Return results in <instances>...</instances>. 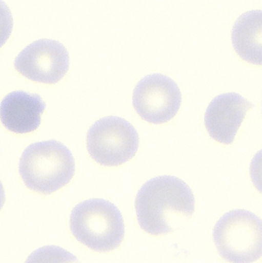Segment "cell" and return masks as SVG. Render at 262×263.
Instances as JSON below:
<instances>
[{
    "instance_id": "1",
    "label": "cell",
    "mask_w": 262,
    "mask_h": 263,
    "mask_svg": "<svg viewBox=\"0 0 262 263\" xmlns=\"http://www.w3.org/2000/svg\"><path fill=\"white\" fill-rule=\"evenodd\" d=\"M195 197L190 187L175 176H163L148 181L135 199L140 227L153 236L173 231L179 218L190 217L195 211Z\"/></svg>"
},
{
    "instance_id": "2",
    "label": "cell",
    "mask_w": 262,
    "mask_h": 263,
    "mask_svg": "<svg viewBox=\"0 0 262 263\" xmlns=\"http://www.w3.org/2000/svg\"><path fill=\"white\" fill-rule=\"evenodd\" d=\"M75 160L67 146L56 140L32 144L23 152L19 174L31 190L49 195L67 185L75 173Z\"/></svg>"
},
{
    "instance_id": "3",
    "label": "cell",
    "mask_w": 262,
    "mask_h": 263,
    "mask_svg": "<svg viewBox=\"0 0 262 263\" xmlns=\"http://www.w3.org/2000/svg\"><path fill=\"white\" fill-rule=\"evenodd\" d=\"M70 230L75 239L99 253L119 247L125 236L121 212L104 199H89L78 204L70 216Z\"/></svg>"
},
{
    "instance_id": "4",
    "label": "cell",
    "mask_w": 262,
    "mask_h": 263,
    "mask_svg": "<svg viewBox=\"0 0 262 263\" xmlns=\"http://www.w3.org/2000/svg\"><path fill=\"white\" fill-rule=\"evenodd\" d=\"M214 242L230 263H252L262 256V220L252 212L233 210L215 224Z\"/></svg>"
},
{
    "instance_id": "5",
    "label": "cell",
    "mask_w": 262,
    "mask_h": 263,
    "mask_svg": "<svg viewBox=\"0 0 262 263\" xmlns=\"http://www.w3.org/2000/svg\"><path fill=\"white\" fill-rule=\"evenodd\" d=\"M139 144L138 133L124 119L107 117L95 122L87 133L91 157L104 166H118L135 156Z\"/></svg>"
},
{
    "instance_id": "6",
    "label": "cell",
    "mask_w": 262,
    "mask_h": 263,
    "mask_svg": "<svg viewBox=\"0 0 262 263\" xmlns=\"http://www.w3.org/2000/svg\"><path fill=\"white\" fill-rule=\"evenodd\" d=\"M182 103L178 85L167 76L155 73L146 76L135 86L132 104L142 119L163 124L175 117Z\"/></svg>"
},
{
    "instance_id": "7",
    "label": "cell",
    "mask_w": 262,
    "mask_h": 263,
    "mask_svg": "<svg viewBox=\"0 0 262 263\" xmlns=\"http://www.w3.org/2000/svg\"><path fill=\"white\" fill-rule=\"evenodd\" d=\"M15 69L26 78L55 84L69 70V55L59 42L39 40L26 46L15 60Z\"/></svg>"
},
{
    "instance_id": "8",
    "label": "cell",
    "mask_w": 262,
    "mask_h": 263,
    "mask_svg": "<svg viewBox=\"0 0 262 263\" xmlns=\"http://www.w3.org/2000/svg\"><path fill=\"white\" fill-rule=\"evenodd\" d=\"M254 105L236 92L221 94L206 109L205 125L212 139L226 145L235 140L246 114Z\"/></svg>"
},
{
    "instance_id": "9",
    "label": "cell",
    "mask_w": 262,
    "mask_h": 263,
    "mask_svg": "<svg viewBox=\"0 0 262 263\" xmlns=\"http://www.w3.org/2000/svg\"><path fill=\"white\" fill-rule=\"evenodd\" d=\"M46 104L38 94L14 91L0 103V120L12 133L23 134L36 130Z\"/></svg>"
},
{
    "instance_id": "10",
    "label": "cell",
    "mask_w": 262,
    "mask_h": 263,
    "mask_svg": "<svg viewBox=\"0 0 262 263\" xmlns=\"http://www.w3.org/2000/svg\"><path fill=\"white\" fill-rule=\"evenodd\" d=\"M234 49L245 61L262 66V10L240 15L232 31Z\"/></svg>"
},
{
    "instance_id": "11",
    "label": "cell",
    "mask_w": 262,
    "mask_h": 263,
    "mask_svg": "<svg viewBox=\"0 0 262 263\" xmlns=\"http://www.w3.org/2000/svg\"><path fill=\"white\" fill-rule=\"evenodd\" d=\"M25 263H80L78 258L67 250L46 246L34 251Z\"/></svg>"
},
{
    "instance_id": "12",
    "label": "cell",
    "mask_w": 262,
    "mask_h": 263,
    "mask_svg": "<svg viewBox=\"0 0 262 263\" xmlns=\"http://www.w3.org/2000/svg\"><path fill=\"white\" fill-rule=\"evenodd\" d=\"M13 27V18L6 3L0 1V48L10 36Z\"/></svg>"
},
{
    "instance_id": "13",
    "label": "cell",
    "mask_w": 262,
    "mask_h": 263,
    "mask_svg": "<svg viewBox=\"0 0 262 263\" xmlns=\"http://www.w3.org/2000/svg\"><path fill=\"white\" fill-rule=\"evenodd\" d=\"M250 176L255 188L262 194V149L258 151L252 159Z\"/></svg>"
},
{
    "instance_id": "14",
    "label": "cell",
    "mask_w": 262,
    "mask_h": 263,
    "mask_svg": "<svg viewBox=\"0 0 262 263\" xmlns=\"http://www.w3.org/2000/svg\"><path fill=\"white\" fill-rule=\"evenodd\" d=\"M5 199H6V196H5L4 188H3V184L0 181V210H2L3 205H4Z\"/></svg>"
},
{
    "instance_id": "15",
    "label": "cell",
    "mask_w": 262,
    "mask_h": 263,
    "mask_svg": "<svg viewBox=\"0 0 262 263\" xmlns=\"http://www.w3.org/2000/svg\"><path fill=\"white\" fill-rule=\"evenodd\" d=\"M261 106H262V102H261ZM261 112H262V110H261Z\"/></svg>"
}]
</instances>
